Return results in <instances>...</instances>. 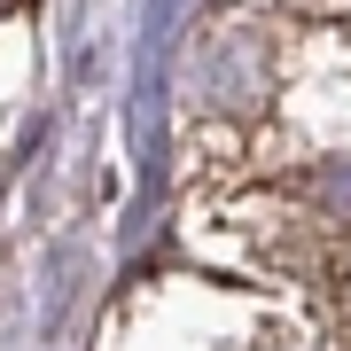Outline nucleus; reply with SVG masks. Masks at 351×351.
I'll use <instances>...</instances> for the list:
<instances>
[{
    "label": "nucleus",
    "instance_id": "nucleus-1",
    "mask_svg": "<svg viewBox=\"0 0 351 351\" xmlns=\"http://www.w3.org/2000/svg\"><path fill=\"white\" fill-rule=\"evenodd\" d=\"M0 8H8V0H0Z\"/></svg>",
    "mask_w": 351,
    "mask_h": 351
},
{
    "label": "nucleus",
    "instance_id": "nucleus-2",
    "mask_svg": "<svg viewBox=\"0 0 351 351\" xmlns=\"http://www.w3.org/2000/svg\"><path fill=\"white\" fill-rule=\"evenodd\" d=\"M8 8H16V0H8Z\"/></svg>",
    "mask_w": 351,
    "mask_h": 351
}]
</instances>
